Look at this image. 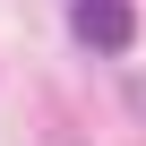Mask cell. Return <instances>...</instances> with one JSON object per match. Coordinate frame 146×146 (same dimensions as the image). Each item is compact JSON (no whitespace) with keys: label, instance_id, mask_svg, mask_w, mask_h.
Instances as JSON below:
<instances>
[{"label":"cell","instance_id":"obj_1","mask_svg":"<svg viewBox=\"0 0 146 146\" xmlns=\"http://www.w3.org/2000/svg\"><path fill=\"white\" fill-rule=\"evenodd\" d=\"M69 35H78L86 52H129L137 9H129V0H78V9H69Z\"/></svg>","mask_w":146,"mask_h":146}]
</instances>
